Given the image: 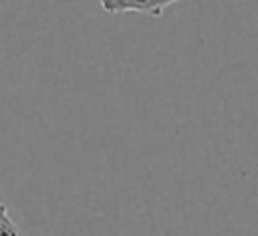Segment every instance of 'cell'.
Wrapping results in <instances>:
<instances>
[{"label": "cell", "instance_id": "1", "mask_svg": "<svg viewBox=\"0 0 258 236\" xmlns=\"http://www.w3.org/2000/svg\"><path fill=\"white\" fill-rule=\"evenodd\" d=\"M177 2L185 0H99L101 8L107 14H123V12H137L147 14L153 18H161L163 12Z\"/></svg>", "mask_w": 258, "mask_h": 236}, {"label": "cell", "instance_id": "2", "mask_svg": "<svg viewBox=\"0 0 258 236\" xmlns=\"http://www.w3.org/2000/svg\"><path fill=\"white\" fill-rule=\"evenodd\" d=\"M0 236H20L18 224L8 216V208L2 202H0Z\"/></svg>", "mask_w": 258, "mask_h": 236}]
</instances>
